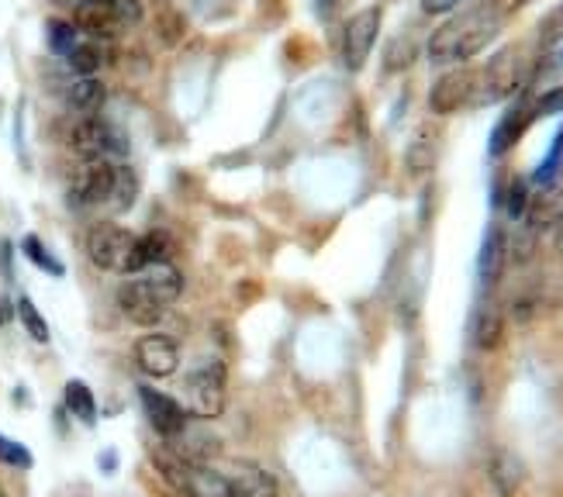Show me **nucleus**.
Segmentation results:
<instances>
[{
	"mask_svg": "<svg viewBox=\"0 0 563 497\" xmlns=\"http://www.w3.org/2000/svg\"><path fill=\"white\" fill-rule=\"evenodd\" d=\"M97 466H101L104 473H115V470H118V452H115V449H104L101 457H97Z\"/></svg>",
	"mask_w": 563,
	"mask_h": 497,
	"instance_id": "nucleus-31",
	"label": "nucleus"
},
{
	"mask_svg": "<svg viewBox=\"0 0 563 497\" xmlns=\"http://www.w3.org/2000/svg\"><path fill=\"white\" fill-rule=\"evenodd\" d=\"M526 59H523V49L518 46H505L497 49L488 67L478 70V94H473V107L481 104H497V100H508L523 91L526 83Z\"/></svg>",
	"mask_w": 563,
	"mask_h": 497,
	"instance_id": "nucleus-5",
	"label": "nucleus"
},
{
	"mask_svg": "<svg viewBox=\"0 0 563 497\" xmlns=\"http://www.w3.org/2000/svg\"><path fill=\"white\" fill-rule=\"evenodd\" d=\"M502 259H505V235L497 225H491L484 232V242H481V256H478V280L481 287H491L497 273H502Z\"/></svg>",
	"mask_w": 563,
	"mask_h": 497,
	"instance_id": "nucleus-17",
	"label": "nucleus"
},
{
	"mask_svg": "<svg viewBox=\"0 0 563 497\" xmlns=\"http://www.w3.org/2000/svg\"><path fill=\"white\" fill-rule=\"evenodd\" d=\"M526 204H529V184L523 177H515L512 187H508V214H512V218H523Z\"/></svg>",
	"mask_w": 563,
	"mask_h": 497,
	"instance_id": "nucleus-28",
	"label": "nucleus"
},
{
	"mask_svg": "<svg viewBox=\"0 0 563 497\" xmlns=\"http://www.w3.org/2000/svg\"><path fill=\"white\" fill-rule=\"evenodd\" d=\"M62 62H67L73 76H97L101 67H104V46L97 38H80L73 46V52Z\"/></svg>",
	"mask_w": 563,
	"mask_h": 497,
	"instance_id": "nucleus-19",
	"label": "nucleus"
},
{
	"mask_svg": "<svg viewBox=\"0 0 563 497\" xmlns=\"http://www.w3.org/2000/svg\"><path fill=\"white\" fill-rule=\"evenodd\" d=\"M497 339H502V318H497L494 308H481L478 318H473V342L481 350H494Z\"/></svg>",
	"mask_w": 563,
	"mask_h": 497,
	"instance_id": "nucleus-24",
	"label": "nucleus"
},
{
	"mask_svg": "<svg viewBox=\"0 0 563 497\" xmlns=\"http://www.w3.org/2000/svg\"><path fill=\"white\" fill-rule=\"evenodd\" d=\"M214 470L228 481L235 497H280L277 477L267 466H259L253 460H228V463H219Z\"/></svg>",
	"mask_w": 563,
	"mask_h": 497,
	"instance_id": "nucleus-11",
	"label": "nucleus"
},
{
	"mask_svg": "<svg viewBox=\"0 0 563 497\" xmlns=\"http://www.w3.org/2000/svg\"><path fill=\"white\" fill-rule=\"evenodd\" d=\"M173 249H177V242H173V235L163 232V228H153L136 239V252H132V270H128V276L132 273H142L149 267H163L173 259Z\"/></svg>",
	"mask_w": 563,
	"mask_h": 497,
	"instance_id": "nucleus-14",
	"label": "nucleus"
},
{
	"mask_svg": "<svg viewBox=\"0 0 563 497\" xmlns=\"http://www.w3.org/2000/svg\"><path fill=\"white\" fill-rule=\"evenodd\" d=\"M464 4H470V0H422V11L432 14V17H443V14L460 11Z\"/></svg>",
	"mask_w": 563,
	"mask_h": 497,
	"instance_id": "nucleus-29",
	"label": "nucleus"
},
{
	"mask_svg": "<svg viewBox=\"0 0 563 497\" xmlns=\"http://www.w3.org/2000/svg\"><path fill=\"white\" fill-rule=\"evenodd\" d=\"M21 256L28 259L32 267H38L42 273H49V276H67V267H62V259L38 239V235H25L21 239Z\"/></svg>",
	"mask_w": 563,
	"mask_h": 497,
	"instance_id": "nucleus-21",
	"label": "nucleus"
},
{
	"mask_svg": "<svg viewBox=\"0 0 563 497\" xmlns=\"http://www.w3.org/2000/svg\"><path fill=\"white\" fill-rule=\"evenodd\" d=\"M67 145L70 153H77V159H128V153H132L125 128L107 121L104 115H80L70 125Z\"/></svg>",
	"mask_w": 563,
	"mask_h": 497,
	"instance_id": "nucleus-4",
	"label": "nucleus"
},
{
	"mask_svg": "<svg viewBox=\"0 0 563 497\" xmlns=\"http://www.w3.org/2000/svg\"><path fill=\"white\" fill-rule=\"evenodd\" d=\"M104 100H107V86L101 76H77L67 86V104L77 115H101Z\"/></svg>",
	"mask_w": 563,
	"mask_h": 497,
	"instance_id": "nucleus-16",
	"label": "nucleus"
},
{
	"mask_svg": "<svg viewBox=\"0 0 563 497\" xmlns=\"http://www.w3.org/2000/svg\"><path fill=\"white\" fill-rule=\"evenodd\" d=\"M0 115H4V100H0Z\"/></svg>",
	"mask_w": 563,
	"mask_h": 497,
	"instance_id": "nucleus-33",
	"label": "nucleus"
},
{
	"mask_svg": "<svg viewBox=\"0 0 563 497\" xmlns=\"http://www.w3.org/2000/svg\"><path fill=\"white\" fill-rule=\"evenodd\" d=\"M0 497H4V494H0Z\"/></svg>",
	"mask_w": 563,
	"mask_h": 497,
	"instance_id": "nucleus-34",
	"label": "nucleus"
},
{
	"mask_svg": "<svg viewBox=\"0 0 563 497\" xmlns=\"http://www.w3.org/2000/svg\"><path fill=\"white\" fill-rule=\"evenodd\" d=\"M529 111H532V121L563 115V83H550L543 94L532 97V100H529Z\"/></svg>",
	"mask_w": 563,
	"mask_h": 497,
	"instance_id": "nucleus-25",
	"label": "nucleus"
},
{
	"mask_svg": "<svg viewBox=\"0 0 563 497\" xmlns=\"http://www.w3.org/2000/svg\"><path fill=\"white\" fill-rule=\"evenodd\" d=\"M488 4H491L497 14H502V17H512V14H518L523 8H529L532 0H488Z\"/></svg>",
	"mask_w": 563,
	"mask_h": 497,
	"instance_id": "nucleus-30",
	"label": "nucleus"
},
{
	"mask_svg": "<svg viewBox=\"0 0 563 497\" xmlns=\"http://www.w3.org/2000/svg\"><path fill=\"white\" fill-rule=\"evenodd\" d=\"M80 38H83V32L73 25L70 17H49V21H46V42H49V52H52V56L67 59Z\"/></svg>",
	"mask_w": 563,
	"mask_h": 497,
	"instance_id": "nucleus-20",
	"label": "nucleus"
},
{
	"mask_svg": "<svg viewBox=\"0 0 563 497\" xmlns=\"http://www.w3.org/2000/svg\"><path fill=\"white\" fill-rule=\"evenodd\" d=\"M560 166H563V125L556 128V135H553V142H550V149H547V156L539 159V166L532 169V184H539V187L553 184V177L560 173Z\"/></svg>",
	"mask_w": 563,
	"mask_h": 497,
	"instance_id": "nucleus-22",
	"label": "nucleus"
},
{
	"mask_svg": "<svg viewBox=\"0 0 563 497\" xmlns=\"http://www.w3.org/2000/svg\"><path fill=\"white\" fill-rule=\"evenodd\" d=\"M473 94H478V70L470 67H449L429 91V111L432 115H457L464 107L473 104Z\"/></svg>",
	"mask_w": 563,
	"mask_h": 497,
	"instance_id": "nucleus-9",
	"label": "nucleus"
},
{
	"mask_svg": "<svg viewBox=\"0 0 563 497\" xmlns=\"http://www.w3.org/2000/svg\"><path fill=\"white\" fill-rule=\"evenodd\" d=\"M539 46H543L547 52L563 46V0L556 8L547 11V17L539 21Z\"/></svg>",
	"mask_w": 563,
	"mask_h": 497,
	"instance_id": "nucleus-26",
	"label": "nucleus"
},
{
	"mask_svg": "<svg viewBox=\"0 0 563 497\" xmlns=\"http://www.w3.org/2000/svg\"><path fill=\"white\" fill-rule=\"evenodd\" d=\"M529 125H532V111H529V100L526 97H518L508 104V111H502V118L494 121L491 128V139H488V153L494 159H502L508 156L512 149L518 145V139H523L529 132Z\"/></svg>",
	"mask_w": 563,
	"mask_h": 497,
	"instance_id": "nucleus-13",
	"label": "nucleus"
},
{
	"mask_svg": "<svg viewBox=\"0 0 563 497\" xmlns=\"http://www.w3.org/2000/svg\"><path fill=\"white\" fill-rule=\"evenodd\" d=\"M70 204L125 214L139 198V177L125 159H80L70 173Z\"/></svg>",
	"mask_w": 563,
	"mask_h": 497,
	"instance_id": "nucleus-2",
	"label": "nucleus"
},
{
	"mask_svg": "<svg viewBox=\"0 0 563 497\" xmlns=\"http://www.w3.org/2000/svg\"><path fill=\"white\" fill-rule=\"evenodd\" d=\"M225 363L219 356H204L193 363V370L187 374V394H190V415L201 422H214L225 412Z\"/></svg>",
	"mask_w": 563,
	"mask_h": 497,
	"instance_id": "nucleus-6",
	"label": "nucleus"
},
{
	"mask_svg": "<svg viewBox=\"0 0 563 497\" xmlns=\"http://www.w3.org/2000/svg\"><path fill=\"white\" fill-rule=\"evenodd\" d=\"M136 232H128L118 222H97L91 232H86V256L91 263L107 270V273H121L128 276L132 270V252H136Z\"/></svg>",
	"mask_w": 563,
	"mask_h": 497,
	"instance_id": "nucleus-7",
	"label": "nucleus"
},
{
	"mask_svg": "<svg viewBox=\"0 0 563 497\" xmlns=\"http://www.w3.org/2000/svg\"><path fill=\"white\" fill-rule=\"evenodd\" d=\"M180 497H184V494H180Z\"/></svg>",
	"mask_w": 563,
	"mask_h": 497,
	"instance_id": "nucleus-35",
	"label": "nucleus"
},
{
	"mask_svg": "<svg viewBox=\"0 0 563 497\" xmlns=\"http://www.w3.org/2000/svg\"><path fill=\"white\" fill-rule=\"evenodd\" d=\"M139 401H142V412H145L149 425H153L166 442H177L180 431L190 422L187 407L177 398H169V394L156 391V387H145V383L139 387Z\"/></svg>",
	"mask_w": 563,
	"mask_h": 497,
	"instance_id": "nucleus-10",
	"label": "nucleus"
},
{
	"mask_svg": "<svg viewBox=\"0 0 563 497\" xmlns=\"http://www.w3.org/2000/svg\"><path fill=\"white\" fill-rule=\"evenodd\" d=\"M136 366L149 380H166L177 374L180 366V350L169 335L149 332L136 342Z\"/></svg>",
	"mask_w": 563,
	"mask_h": 497,
	"instance_id": "nucleus-12",
	"label": "nucleus"
},
{
	"mask_svg": "<svg viewBox=\"0 0 563 497\" xmlns=\"http://www.w3.org/2000/svg\"><path fill=\"white\" fill-rule=\"evenodd\" d=\"M380 25H384V8L380 4H371V8H360L345 17L342 25V62L350 73H360L366 67V59H371L374 46H377V35H380Z\"/></svg>",
	"mask_w": 563,
	"mask_h": 497,
	"instance_id": "nucleus-8",
	"label": "nucleus"
},
{
	"mask_svg": "<svg viewBox=\"0 0 563 497\" xmlns=\"http://www.w3.org/2000/svg\"><path fill=\"white\" fill-rule=\"evenodd\" d=\"M62 404H67V412L77 422L97 425V398L83 380H67V387H62Z\"/></svg>",
	"mask_w": 563,
	"mask_h": 497,
	"instance_id": "nucleus-18",
	"label": "nucleus"
},
{
	"mask_svg": "<svg viewBox=\"0 0 563 497\" xmlns=\"http://www.w3.org/2000/svg\"><path fill=\"white\" fill-rule=\"evenodd\" d=\"M505 17L497 14L488 0L484 4H473L467 11H453L443 25L432 32L429 38V62L432 67H464L473 56H481L491 49L497 35H502Z\"/></svg>",
	"mask_w": 563,
	"mask_h": 497,
	"instance_id": "nucleus-1",
	"label": "nucleus"
},
{
	"mask_svg": "<svg viewBox=\"0 0 563 497\" xmlns=\"http://www.w3.org/2000/svg\"><path fill=\"white\" fill-rule=\"evenodd\" d=\"M0 463H8V466H14V470H28L32 466V452L21 446V442H14V439H8V436H0Z\"/></svg>",
	"mask_w": 563,
	"mask_h": 497,
	"instance_id": "nucleus-27",
	"label": "nucleus"
},
{
	"mask_svg": "<svg viewBox=\"0 0 563 497\" xmlns=\"http://www.w3.org/2000/svg\"><path fill=\"white\" fill-rule=\"evenodd\" d=\"M184 291V276L173 263L149 267L142 273H132L118 287V308L121 315L139 329H156L166 318V311L177 305Z\"/></svg>",
	"mask_w": 563,
	"mask_h": 497,
	"instance_id": "nucleus-3",
	"label": "nucleus"
},
{
	"mask_svg": "<svg viewBox=\"0 0 563 497\" xmlns=\"http://www.w3.org/2000/svg\"><path fill=\"white\" fill-rule=\"evenodd\" d=\"M8 318H11V305H8V300H4V297H0V329H4V326H8Z\"/></svg>",
	"mask_w": 563,
	"mask_h": 497,
	"instance_id": "nucleus-32",
	"label": "nucleus"
},
{
	"mask_svg": "<svg viewBox=\"0 0 563 497\" xmlns=\"http://www.w3.org/2000/svg\"><path fill=\"white\" fill-rule=\"evenodd\" d=\"M526 481V463L515 457L512 449H497L491 457V484L502 497H515L518 487Z\"/></svg>",
	"mask_w": 563,
	"mask_h": 497,
	"instance_id": "nucleus-15",
	"label": "nucleus"
},
{
	"mask_svg": "<svg viewBox=\"0 0 563 497\" xmlns=\"http://www.w3.org/2000/svg\"><path fill=\"white\" fill-rule=\"evenodd\" d=\"M17 318H21V326H25V332L35 342H49V321H46V315L35 308V300L28 294L17 297Z\"/></svg>",
	"mask_w": 563,
	"mask_h": 497,
	"instance_id": "nucleus-23",
	"label": "nucleus"
}]
</instances>
